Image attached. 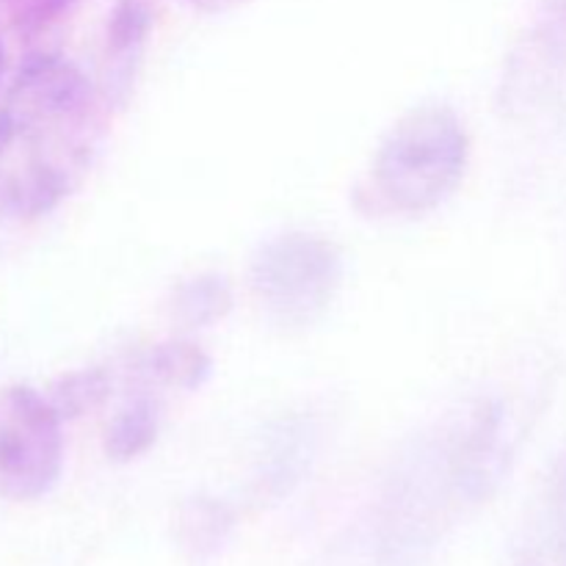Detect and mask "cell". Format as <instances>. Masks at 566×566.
<instances>
[{
  "label": "cell",
  "instance_id": "obj_1",
  "mask_svg": "<svg viewBox=\"0 0 566 566\" xmlns=\"http://www.w3.org/2000/svg\"><path fill=\"white\" fill-rule=\"evenodd\" d=\"M105 138V99L75 61L36 53L0 103V210L42 219L86 180Z\"/></svg>",
  "mask_w": 566,
  "mask_h": 566
},
{
  "label": "cell",
  "instance_id": "obj_2",
  "mask_svg": "<svg viewBox=\"0 0 566 566\" xmlns=\"http://www.w3.org/2000/svg\"><path fill=\"white\" fill-rule=\"evenodd\" d=\"M468 509L475 506L453 468L448 423L437 426L398 459L343 566H426Z\"/></svg>",
  "mask_w": 566,
  "mask_h": 566
},
{
  "label": "cell",
  "instance_id": "obj_3",
  "mask_svg": "<svg viewBox=\"0 0 566 566\" xmlns=\"http://www.w3.org/2000/svg\"><path fill=\"white\" fill-rule=\"evenodd\" d=\"M470 136L446 103L415 105L381 138L370 166V199L385 213L426 216L462 186Z\"/></svg>",
  "mask_w": 566,
  "mask_h": 566
},
{
  "label": "cell",
  "instance_id": "obj_4",
  "mask_svg": "<svg viewBox=\"0 0 566 566\" xmlns=\"http://www.w3.org/2000/svg\"><path fill=\"white\" fill-rule=\"evenodd\" d=\"M346 260L332 238L318 232H282L260 243L249 265L254 302L282 329H310L335 304Z\"/></svg>",
  "mask_w": 566,
  "mask_h": 566
},
{
  "label": "cell",
  "instance_id": "obj_5",
  "mask_svg": "<svg viewBox=\"0 0 566 566\" xmlns=\"http://www.w3.org/2000/svg\"><path fill=\"white\" fill-rule=\"evenodd\" d=\"M64 473V418L48 392L14 385L0 403V495L42 501Z\"/></svg>",
  "mask_w": 566,
  "mask_h": 566
},
{
  "label": "cell",
  "instance_id": "obj_6",
  "mask_svg": "<svg viewBox=\"0 0 566 566\" xmlns=\"http://www.w3.org/2000/svg\"><path fill=\"white\" fill-rule=\"evenodd\" d=\"M448 431L459 481L473 506H481L501 490L514 464L520 429L512 409L497 396L479 398L448 423Z\"/></svg>",
  "mask_w": 566,
  "mask_h": 566
},
{
  "label": "cell",
  "instance_id": "obj_7",
  "mask_svg": "<svg viewBox=\"0 0 566 566\" xmlns=\"http://www.w3.org/2000/svg\"><path fill=\"white\" fill-rule=\"evenodd\" d=\"M566 72V25L542 17L514 42L497 86V108L509 119L536 114Z\"/></svg>",
  "mask_w": 566,
  "mask_h": 566
},
{
  "label": "cell",
  "instance_id": "obj_8",
  "mask_svg": "<svg viewBox=\"0 0 566 566\" xmlns=\"http://www.w3.org/2000/svg\"><path fill=\"white\" fill-rule=\"evenodd\" d=\"M318 448V429L307 415H285L265 429L260 440L258 481L260 492L282 497L304 479Z\"/></svg>",
  "mask_w": 566,
  "mask_h": 566
},
{
  "label": "cell",
  "instance_id": "obj_9",
  "mask_svg": "<svg viewBox=\"0 0 566 566\" xmlns=\"http://www.w3.org/2000/svg\"><path fill=\"white\" fill-rule=\"evenodd\" d=\"M155 25V0H116L105 28V92L125 103Z\"/></svg>",
  "mask_w": 566,
  "mask_h": 566
},
{
  "label": "cell",
  "instance_id": "obj_10",
  "mask_svg": "<svg viewBox=\"0 0 566 566\" xmlns=\"http://www.w3.org/2000/svg\"><path fill=\"white\" fill-rule=\"evenodd\" d=\"M512 566H566V453L525 523Z\"/></svg>",
  "mask_w": 566,
  "mask_h": 566
},
{
  "label": "cell",
  "instance_id": "obj_11",
  "mask_svg": "<svg viewBox=\"0 0 566 566\" xmlns=\"http://www.w3.org/2000/svg\"><path fill=\"white\" fill-rule=\"evenodd\" d=\"M136 379L149 390L193 392L213 374V359L191 340H164L136 359Z\"/></svg>",
  "mask_w": 566,
  "mask_h": 566
},
{
  "label": "cell",
  "instance_id": "obj_12",
  "mask_svg": "<svg viewBox=\"0 0 566 566\" xmlns=\"http://www.w3.org/2000/svg\"><path fill=\"white\" fill-rule=\"evenodd\" d=\"M232 304H235V296H232L230 280L213 271H202L175 287L169 313L171 321L182 329H208L230 315Z\"/></svg>",
  "mask_w": 566,
  "mask_h": 566
},
{
  "label": "cell",
  "instance_id": "obj_13",
  "mask_svg": "<svg viewBox=\"0 0 566 566\" xmlns=\"http://www.w3.org/2000/svg\"><path fill=\"white\" fill-rule=\"evenodd\" d=\"M164 415L158 398L136 396L111 418L105 429V453L111 462H136L158 442Z\"/></svg>",
  "mask_w": 566,
  "mask_h": 566
},
{
  "label": "cell",
  "instance_id": "obj_14",
  "mask_svg": "<svg viewBox=\"0 0 566 566\" xmlns=\"http://www.w3.org/2000/svg\"><path fill=\"white\" fill-rule=\"evenodd\" d=\"M111 396V374L105 368H83L61 376L48 390V398L64 420L97 409Z\"/></svg>",
  "mask_w": 566,
  "mask_h": 566
},
{
  "label": "cell",
  "instance_id": "obj_15",
  "mask_svg": "<svg viewBox=\"0 0 566 566\" xmlns=\"http://www.w3.org/2000/svg\"><path fill=\"white\" fill-rule=\"evenodd\" d=\"M232 512L221 501L208 495L191 497L182 506V534L193 545V551H213L232 531Z\"/></svg>",
  "mask_w": 566,
  "mask_h": 566
},
{
  "label": "cell",
  "instance_id": "obj_16",
  "mask_svg": "<svg viewBox=\"0 0 566 566\" xmlns=\"http://www.w3.org/2000/svg\"><path fill=\"white\" fill-rule=\"evenodd\" d=\"M542 6V17L566 25V0H536Z\"/></svg>",
  "mask_w": 566,
  "mask_h": 566
},
{
  "label": "cell",
  "instance_id": "obj_17",
  "mask_svg": "<svg viewBox=\"0 0 566 566\" xmlns=\"http://www.w3.org/2000/svg\"><path fill=\"white\" fill-rule=\"evenodd\" d=\"M188 6H193V9L199 11H227V9H235V6H241L243 0H186Z\"/></svg>",
  "mask_w": 566,
  "mask_h": 566
},
{
  "label": "cell",
  "instance_id": "obj_18",
  "mask_svg": "<svg viewBox=\"0 0 566 566\" xmlns=\"http://www.w3.org/2000/svg\"><path fill=\"white\" fill-rule=\"evenodd\" d=\"M6 70V53H3V39H0V77H3Z\"/></svg>",
  "mask_w": 566,
  "mask_h": 566
}]
</instances>
